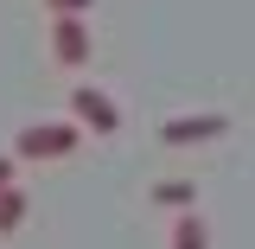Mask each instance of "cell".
<instances>
[{
	"label": "cell",
	"instance_id": "cell-1",
	"mask_svg": "<svg viewBox=\"0 0 255 249\" xmlns=\"http://www.w3.org/2000/svg\"><path fill=\"white\" fill-rule=\"evenodd\" d=\"M77 141H83V122H77V115H70V122H32V128H19L13 154L19 160H70Z\"/></svg>",
	"mask_w": 255,
	"mask_h": 249
},
{
	"label": "cell",
	"instance_id": "cell-2",
	"mask_svg": "<svg viewBox=\"0 0 255 249\" xmlns=\"http://www.w3.org/2000/svg\"><path fill=\"white\" fill-rule=\"evenodd\" d=\"M223 134H230V115H223V109H198V115L159 122V141H166V147H204V141H223Z\"/></svg>",
	"mask_w": 255,
	"mask_h": 249
},
{
	"label": "cell",
	"instance_id": "cell-3",
	"mask_svg": "<svg viewBox=\"0 0 255 249\" xmlns=\"http://www.w3.org/2000/svg\"><path fill=\"white\" fill-rule=\"evenodd\" d=\"M90 51H96V38L83 26V13H51V64L77 70V64H90Z\"/></svg>",
	"mask_w": 255,
	"mask_h": 249
},
{
	"label": "cell",
	"instance_id": "cell-4",
	"mask_svg": "<svg viewBox=\"0 0 255 249\" xmlns=\"http://www.w3.org/2000/svg\"><path fill=\"white\" fill-rule=\"evenodd\" d=\"M70 115L90 128V134H115V128H122V109L96 90V83H77V90H70Z\"/></svg>",
	"mask_w": 255,
	"mask_h": 249
},
{
	"label": "cell",
	"instance_id": "cell-5",
	"mask_svg": "<svg viewBox=\"0 0 255 249\" xmlns=\"http://www.w3.org/2000/svg\"><path fill=\"white\" fill-rule=\"evenodd\" d=\"M147 198H153L159 211H185V205H198V186H191V179H159Z\"/></svg>",
	"mask_w": 255,
	"mask_h": 249
},
{
	"label": "cell",
	"instance_id": "cell-6",
	"mask_svg": "<svg viewBox=\"0 0 255 249\" xmlns=\"http://www.w3.org/2000/svg\"><path fill=\"white\" fill-rule=\"evenodd\" d=\"M172 249H211V230H204V218L198 211H179V224H172Z\"/></svg>",
	"mask_w": 255,
	"mask_h": 249
},
{
	"label": "cell",
	"instance_id": "cell-7",
	"mask_svg": "<svg viewBox=\"0 0 255 249\" xmlns=\"http://www.w3.org/2000/svg\"><path fill=\"white\" fill-rule=\"evenodd\" d=\"M19 224H26V192L6 186V192H0V237H13Z\"/></svg>",
	"mask_w": 255,
	"mask_h": 249
},
{
	"label": "cell",
	"instance_id": "cell-8",
	"mask_svg": "<svg viewBox=\"0 0 255 249\" xmlns=\"http://www.w3.org/2000/svg\"><path fill=\"white\" fill-rule=\"evenodd\" d=\"M45 6H51V13H90L96 0H45Z\"/></svg>",
	"mask_w": 255,
	"mask_h": 249
},
{
	"label": "cell",
	"instance_id": "cell-9",
	"mask_svg": "<svg viewBox=\"0 0 255 249\" xmlns=\"http://www.w3.org/2000/svg\"><path fill=\"white\" fill-rule=\"evenodd\" d=\"M13 166H19V154H13V160H0V192L13 186Z\"/></svg>",
	"mask_w": 255,
	"mask_h": 249
}]
</instances>
